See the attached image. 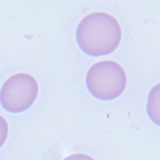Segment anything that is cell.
<instances>
[{
	"label": "cell",
	"instance_id": "obj_1",
	"mask_svg": "<svg viewBox=\"0 0 160 160\" xmlns=\"http://www.w3.org/2000/svg\"><path fill=\"white\" fill-rule=\"evenodd\" d=\"M122 36L118 20L110 14L94 12L79 23L76 38L81 49L91 56L107 55L119 46Z\"/></svg>",
	"mask_w": 160,
	"mask_h": 160
},
{
	"label": "cell",
	"instance_id": "obj_2",
	"mask_svg": "<svg viewBox=\"0 0 160 160\" xmlns=\"http://www.w3.org/2000/svg\"><path fill=\"white\" fill-rule=\"evenodd\" d=\"M127 82L125 71L114 61L98 62L88 70L86 86L90 93L101 100H112L124 91Z\"/></svg>",
	"mask_w": 160,
	"mask_h": 160
},
{
	"label": "cell",
	"instance_id": "obj_3",
	"mask_svg": "<svg viewBox=\"0 0 160 160\" xmlns=\"http://www.w3.org/2000/svg\"><path fill=\"white\" fill-rule=\"evenodd\" d=\"M38 94V84L35 78L25 72L9 77L0 91V102L6 111L18 113L32 105Z\"/></svg>",
	"mask_w": 160,
	"mask_h": 160
},
{
	"label": "cell",
	"instance_id": "obj_4",
	"mask_svg": "<svg viewBox=\"0 0 160 160\" xmlns=\"http://www.w3.org/2000/svg\"><path fill=\"white\" fill-rule=\"evenodd\" d=\"M8 132V125L5 119L0 116V148L5 142Z\"/></svg>",
	"mask_w": 160,
	"mask_h": 160
},
{
	"label": "cell",
	"instance_id": "obj_5",
	"mask_svg": "<svg viewBox=\"0 0 160 160\" xmlns=\"http://www.w3.org/2000/svg\"><path fill=\"white\" fill-rule=\"evenodd\" d=\"M63 160H95L91 156L84 154H74L70 155Z\"/></svg>",
	"mask_w": 160,
	"mask_h": 160
}]
</instances>
